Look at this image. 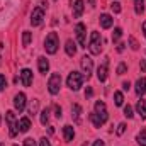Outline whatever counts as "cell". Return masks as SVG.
Listing matches in <instances>:
<instances>
[{
	"mask_svg": "<svg viewBox=\"0 0 146 146\" xmlns=\"http://www.w3.org/2000/svg\"><path fill=\"white\" fill-rule=\"evenodd\" d=\"M88 49H90L92 54H100V51H102V36H100V33L94 31V33L90 34Z\"/></svg>",
	"mask_w": 146,
	"mask_h": 146,
	"instance_id": "obj_1",
	"label": "cell"
},
{
	"mask_svg": "<svg viewBox=\"0 0 146 146\" xmlns=\"http://www.w3.org/2000/svg\"><path fill=\"white\" fill-rule=\"evenodd\" d=\"M58 46H60L58 34H56V33H49V34L46 36V41H44V49H46V53L54 54V53L58 51Z\"/></svg>",
	"mask_w": 146,
	"mask_h": 146,
	"instance_id": "obj_2",
	"label": "cell"
},
{
	"mask_svg": "<svg viewBox=\"0 0 146 146\" xmlns=\"http://www.w3.org/2000/svg\"><path fill=\"white\" fill-rule=\"evenodd\" d=\"M83 80H85V75H82V73L78 72H72L68 75V78H66V85L72 88V90H80V87L83 85Z\"/></svg>",
	"mask_w": 146,
	"mask_h": 146,
	"instance_id": "obj_3",
	"label": "cell"
},
{
	"mask_svg": "<svg viewBox=\"0 0 146 146\" xmlns=\"http://www.w3.org/2000/svg\"><path fill=\"white\" fill-rule=\"evenodd\" d=\"M60 88H61V75L60 73H53L49 76V82H48V90H49V94L56 95L60 92Z\"/></svg>",
	"mask_w": 146,
	"mask_h": 146,
	"instance_id": "obj_4",
	"label": "cell"
},
{
	"mask_svg": "<svg viewBox=\"0 0 146 146\" xmlns=\"http://www.w3.org/2000/svg\"><path fill=\"white\" fill-rule=\"evenodd\" d=\"M5 119H7V124H9V134H10V138L17 136L19 129H17V122H15V114L12 110H9L5 114Z\"/></svg>",
	"mask_w": 146,
	"mask_h": 146,
	"instance_id": "obj_5",
	"label": "cell"
},
{
	"mask_svg": "<svg viewBox=\"0 0 146 146\" xmlns=\"http://www.w3.org/2000/svg\"><path fill=\"white\" fill-rule=\"evenodd\" d=\"M42 19H44V9L39 5L36 9H33V14H31V24L33 27H37L42 24Z\"/></svg>",
	"mask_w": 146,
	"mask_h": 146,
	"instance_id": "obj_6",
	"label": "cell"
},
{
	"mask_svg": "<svg viewBox=\"0 0 146 146\" xmlns=\"http://www.w3.org/2000/svg\"><path fill=\"white\" fill-rule=\"evenodd\" d=\"M85 31H87V27H85V24H83V22H78V24L75 26L76 39H78V44H80L82 48H87V37H85Z\"/></svg>",
	"mask_w": 146,
	"mask_h": 146,
	"instance_id": "obj_7",
	"label": "cell"
},
{
	"mask_svg": "<svg viewBox=\"0 0 146 146\" xmlns=\"http://www.w3.org/2000/svg\"><path fill=\"white\" fill-rule=\"evenodd\" d=\"M80 65H82V70H83V75L85 78H90L92 76V72H94V61L90 56H83L80 60Z\"/></svg>",
	"mask_w": 146,
	"mask_h": 146,
	"instance_id": "obj_8",
	"label": "cell"
},
{
	"mask_svg": "<svg viewBox=\"0 0 146 146\" xmlns=\"http://www.w3.org/2000/svg\"><path fill=\"white\" fill-rule=\"evenodd\" d=\"M104 122H107V119H109V114H107V107H106V104L102 102V100H97L95 102V110H94Z\"/></svg>",
	"mask_w": 146,
	"mask_h": 146,
	"instance_id": "obj_9",
	"label": "cell"
},
{
	"mask_svg": "<svg viewBox=\"0 0 146 146\" xmlns=\"http://www.w3.org/2000/svg\"><path fill=\"white\" fill-rule=\"evenodd\" d=\"M107 73H109V60H106L97 68V78H99V82H106L107 80Z\"/></svg>",
	"mask_w": 146,
	"mask_h": 146,
	"instance_id": "obj_10",
	"label": "cell"
},
{
	"mask_svg": "<svg viewBox=\"0 0 146 146\" xmlns=\"http://www.w3.org/2000/svg\"><path fill=\"white\" fill-rule=\"evenodd\" d=\"M14 107L19 110V112H22V110L26 109V95H24L22 92L14 97Z\"/></svg>",
	"mask_w": 146,
	"mask_h": 146,
	"instance_id": "obj_11",
	"label": "cell"
},
{
	"mask_svg": "<svg viewBox=\"0 0 146 146\" xmlns=\"http://www.w3.org/2000/svg\"><path fill=\"white\" fill-rule=\"evenodd\" d=\"M21 80H22L24 87H31V83H33V72L29 68H24L21 72Z\"/></svg>",
	"mask_w": 146,
	"mask_h": 146,
	"instance_id": "obj_12",
	"label": "cell"
},
{
	"mask_svg": "<svg viewBox=\"0 0 146 146\" xmlns=\"http://www.w3.org/2000/svg\"><path fill=\"white\" fill-rule=\"evenodd\" d=\"M83 10H85V3H83V0H76L75 5H73V17H75V19H80L82 14H83Z\"/></svg>",
	"mask_w": 146,
	"mask_h": 146,
	"instance_id": "obj_13",
	"label": "cell"
},
{
	"mask_svg": "<svg viewBox=\"0 0 146 146\" xmlns=\"http://www.w3.org/2000/svg\"><path fill=\"white\" fill-rule=\"evenodd\" d=\"M17 129H19L21 133H27V131L31 129V119H29V117H22V119L17 122Z\"/></svg>",
	"mask_w": 146,
	"mask_h": 146,
	"instance_id": "obj_14",
	"label": "cell"
},
{
	"mask_svg": "<svg viewBox=\"0 0 146 146\" xmlns=\"http://www.w3.org/2000/svg\"><path fill=\"white\" fill-rule=\"evenodd\" d=\"M37 66H39V72L42 73V75H46L48 70H49V61H48L44 56H39V58H37Z\"/></svg>",
	"mask_w": 146,
	"mask_h": 146,
	"instance_id": "obj_15",
	"label": "cell"
},
{
	"mask_svg": "<svg viewBox=\"0 0 146 146\" xmlns=\"http://www.w3.org/2000/svg\"><path fill=\"white\" fill-rule=\"evenodd\" d=\"M136 94H138L139 97L146 94V78L145 76H141V78L136 82Z\"/></svg>",
	"mask_w": 146,
	"mask_h": 146,
	"instance_id": "obj_16",
	"label": "cell"
},
{
	"mask_svg": "<svg viewBox=\"0 0 146 146\" xmlns=\"http://www.w3.org/2000/svg\"><path fill=\"white\" fill-rule=\"evenodd\" d=\"M112 22H114V21H112V17H110L109 14H102V15H100V26H102L104 29H110V27H112Z\"/></svg>",
	"mask_w": 146,
	"mask_h": 146,
	"instance_id": "obj_17",
	"label": "cell"
},
{
	"mask_svg": "<svg viewBox=\"0 0 146 146\" xmlns=\"http://www.w3.org/2000/svg\"><path fill=\"white\" fill-rule=\"evenodd\" d=\"M63 136H65L66 141H73V138H75V129H73V126H65V127H63Z\"/></svg>",
	"mask_w": 146,
	"mask_h": 146,
	"instance_id": "obj_18",
	"label": "cell"
},
{
	"mask_svg": "<svg viewBox=\"0 0 146 146\" xmlns=\"http://www.w3.org/2000/svg\"><path fill=\"white\" fill-rule=\"evenodd\" d=\"M65 49H66V54H68V56H75V53H76V44L73 42L72 39H68L66 44H65Z\"/></svg>",
	"mask_w": 146,
	"mask_h": 146,
	"instance_id": "obj_19",
	"label": "cell"
},
{
	"mask_svg": "<svg viewBox=\"0 0 146 146\" xmlns=\"http://www.w3.org/2000/svg\"><path fill=\"white\" fill-rule=\"evenodd\" d=\"M136 109H138V114H139L143 119H146V99H145V100H139V102H138Z\"/></svg>",
	"mask_w": 146,
	"mask_h": 146,
	"instance_id": "obj_20",
	"label": "cell"
},
{
	"mask_svg": "<svg viewBox=\"0 0 146 146\" xmlns=\"http://www.w3.org/2000/svg\"><path fill=\"white\" fill-rule=\"evenodd\" d=\"M90 121H92V124H94L95 127H100V126H104V124H106V122H104L97 114H95V112H92V114H90Z\"/></svg>",
	"mask_w": 146,
	"mask_h": 146,
	"instance_id": "obj_21",
	"label": "cell"
},
{
	"mask_svg": "<svg viewBox=\"0 0 146 146\" xmlns=\"http://www.w3.org/2000/svg\"><path fill=\"white\" fill-rule=\"evenodd\" d=\"M134 12L141 15L145 12V0H134Z\"/></svg>",
	"mask_w": 146,
	"mask_h": 146,
	"instance_id": "obj_22",
	"label": "cell"
},
{
	"mask_svg": "<svg viewBox=\"0 0 146 146\" xmlns=\"http://www.w3.org/2000/svg\"><path fill=\"white\" fill-rule=\"evenodd\" d=\"M80 114H82V107L78 104H73L72 107V115L75 117V122H80Z\"/></svg>",
	"mask_w": 146,
	"mask_h": 146,
	"instance_id": "obj_23",
	"label": "cell"
},
{
	"mask_svg": "<svg viewBox=\"0 0 146 146\" xmlns=\"http://www.w3.org/2000/svg\"><path fill=\"white\" fill-rule=\"evenodd\" d=\"M48 121H49V109H42L41 110V124L46 126Z\"/></svg>",
	"mask_w": 146,
	"mask_h": 146,
	"instance_id": "obj_24",
	"label": "cell"
},
{
	"mask_svg": "<svg viewBox=\"0 0 146 146\" xmlns=\"http://www.w3.org/2000/svg\"><path fill=\"white\" fill-rule=\"evenodd\" d=\"M114 102H115V106H122V104H124V95H122V92H114Z\"/></svg>",
	"mask_w": 146,
	"mask_h": 146,
	"instance_id": "obj_25",
	"label": "cell"
},
{
	"mask_svg": "<svg viewBox=\"0 0 146 146\" xmlns=\"http://www.w3.org/2000/svg\"><path fill=\"white\" fill-rule=\"evenodd\" d=\"M31 39H33V34H31L29 31H24V33H22V44H24V46H29V44H31Z\"/></svg>",
	"mask_w": 146,
	"mask_h": 146,
	"instance_id": "obj_26",
	"label": "cell"
},
{
	"mask_svg": "<svg viewBox=\"0 0 146 146\" xmlns=\"http://www.w3.org/2000/svg\"><path fill=\"white\" fill-rule=\"evenodd\" d=\"M121 36H122V29H121V27H115V29H114V33H112V41H114V42H117V41L121 39Z\"/></svg>",
	"mask_w": 146,
	"mask_h": 146,
	"instance_id": "obj_27",
	"label": "cell"
},
{
	"mask_svg": "<svg viewBox=\"0 0 146 146\" xmlns=\"http://www.w3.org/2000/svg\"><path fill=\"white\" fill-rule=\"evenodd\" d=\"M138 145L146 146V131H141V133L138 134Z\"/></svg>",
	"mask_w": 146,
	"mask_h": 146,
	"instance_id": "obj_28",
	"label": "cell"
},
{
	"mask_svg": "<svg viewBox=\"0 0 146 146\" xmlns=\"http://www.w3.org/2000/svg\"><path fill=\"white\" fill-rule=\"evenodd\" d=\"M110 9H112V12H114V14H119V12L122 10L119 2H112V3H110Z\"/></svg>",
	"mask_w": 146,
	"mask_h": 146,
	"instance_id": "obj_29",
	"label": "cell"
},
{
	"mask_svg": "<svg viewBox=\"0 0 146 146\" xmlns=\"http://www.w3.org/2000/svg\"><path fill=\"white\" fill-rule=\"evenodd\" d=\"M124 115L129 117V119L134 117V114H133V107H131V106H126V107H124Z\"/></svg>",
	"mask_w": 146,
	"mask_h": 146,
	"instance_id": "obj_30",
	"label": "cell"
},
{
	"mask_svg": "<svg viewBox=\"0 0 146 146\" xmlns=\"http://www.w3.org/2000/svg\"><path fill=\"white\" fill-rule=\"evenodd\" d=\"M129 44H131V49H134V51H136V49L139 48V44H138V41H136V39H134L133 36H129Z\"/></svg>",
	"mask_w": 146,
	"mask_h": 146,
	"instance_id": "obj_31",
	"label": "cell"
},
{
	"mask_svg": "<svg viewBox=\"0 0 146 146\" xmlns=\"http://www.w3.org/2000/svg\"><path fill=\"white\" fill-rule=\"evenodd\" d=\"M5 87H7V78H5V75H0V92L5 90Z\"/></svg>",
	"mask_w": 146,
	"mask_h": 146,
	"instance_id": "obj_32",
	"label": "cell"
},
{
	"mask_svg": "<svg viewBox=\"0 0 146 146\" xmlns=\"http://www.w3.org/2000/svg\"><path fill=\"white\" fill-rule=\"evenodd\" d=\"M126 72H127V66H126L124 63H121V65L117 66V75H124Z\"/></svg>",
	"mask_w": 146,
	"mask_h": 146,
	"instance_id": "obj_33",
	"label": "cell"
},
{
	"mask_svg": "<svg viewBox=\"0 0 146 146\" xmlns=\"http://www.w3.org/2000/svg\"><path fill=\"white\" fill-rule=\"evenodd\" d=\"M124 131H126V124L121 122V124L117 126V131H115V133H117V136H121V134H124Z\"/></svg>",
	"mask_w": 146,
	"mask_h": 146,
	"instance_id": "obj_34",
	"label": "cell"
},
{
	"mask_svg": "<svg viewBox=\"0 0 146 146\" xmlns=\"http://www.w3.org/2000/svg\"><path fill=\"white\" fill-rule=\"evenodd\" d=\"M24 146H36V141L33 138H26L24 139Z\"/></svg>",
	"mask_w": 146,
	"mask_h": 146,
	"instance_id": "obj_35",
	"label": "cell"
},
{
	"mask_svg": "<svg viewBox=\"0 0 146 146\" xmlns=\"http://www.w3.org/2000/svg\"><path fill=\"white\" fill-rule=\"evenodd\" d=\"M36 110H37V100H34V104L31 106V110H29V112H31V114L34 115V114H36Z\"/></svg>",
	"mask_w": 146,
	"mask_h": 146,
	"instance_id": "obj_36",
	"label": "cell"
},
{
	"mask_svg": "<svg viewBox=\"0 0 146 146\" xmlns=\"http://www.w3.org/2000/svg\"><path fill=\"white\" fill-rule=\"evenodd\" d=\"M54 112H56V117H58V119L63 115V114H61V107H60V106H54Z\"/></svg>",
	"mask_w": 146,
	"mask_h": 146,
	"instance_id": "obj_37",
	"label": "cell"
},
{
	"mask_svg": "<svg viewBox=\"0 0 146 146\" xmlns=\"http://www.w3.org/2000/svg\"><path fill=\"white\" fill-rule=\"evenodd\" d=\"M39 146H51V143H49V141H48L46 138H42V139L39 141Z\"/></svg>",
	"mask_w": 146,
	"mask_h": 146,
	"instance_id": "obj_38",
	"label": "cell"
},
{
	"mask_svg": "<svg viewBox=\"0 0 146 146\" xmlns=\"http://www.w3.org/2000/svg\"><path fill=\"white\" fill-rule=\"evenodd\" d=\"M92 95H94V90H92V88L88 87V88H87V92H85V97H88V99H90Z\"/></svg>",
	"mask_w": 146,
	"mask_h": 146,
	"instance_id": "obj_39",
	"label": "cell"
},
{
	"mask_svg": "<svg viewBox=\"0 0 146 146\" xmlns=\"http://www.w3.org/2000/svg\"><path fill=\"white\" fill-rule=\"evenodd\" d=\"M139 68H141L143 72H146V61H145V60H141V63H139Z\"/></svg>",
	"mask_w": 146,
	"mask_h": 146,
	"instance_id": "obj_40",
	"label": "cell"
},
{
	"mask_svg": "<svg viewBox=\"0 0 146 146\" xmlns=\"http://www.w3.org/2000/svg\"><path fill=\"white\" fill-rule=\"evenodd\" d=\"M129 87H131L129 82H124V83H122V88H124V90H129Z\"/></svg>",
	"mask_w": 146,
	"mask_h": 146,
	"instance_id": "obj_41",
	"label": "cell"
},
{
	"mask_svg": "<svg viewBox=\"0 0 146 146\" xmlns=\"http://www.w3.org/2000/svg\"><path fill=\"white\" fill-rule=\"evenodd\" d=\"M94 146H106V145H104V141H102V139H97V141L94 143Z\"/></svg>",
	"mask_w": 146,
	"mask_h": 146,
	"instance_id": "obj_42",
	"label": "cell"
},
{
	"mask_svg": "<svg viewBox=\"0 0 146 146\" xmlns=\"http://www.w3.org/2000/svg\"><path fill=\"white\" fill-rule=\"evenodd\" d=\"M124 46H126V44H122V42H121V44L117 46V51H119V53H122V51H124Z\"/></svg>",
	"mask_w": 146,
	"mask_h": 146,
	"instance_id": "obj_43",
	"label": "cell"
},
{
	"mask_svg": "<svg viewBox=\"0 0 146 146\" xmlns=\"http://www.w3.org/2000/svg\"><path fill=\"white\" fill-rule=\"evenodd\" d=\"M41 7H42V9H48V2H46V0H42V2H41Z\"/></svg>",
	"mask_w": 146,
	"mask_h": 146,
	"instance_id": "obj_44",
	"label": "cell"
},
{
	"mask_svg": "<svg viewBox=\"0 0 146 146\" xmlns=\"http://www.w3.org/2000/svg\"><path fill=\"white\" fill-rule=\"evenodd\" d=\"M143 33H145V37H146V22L143 24Z\"/></svg>",
	"mask_w": 146,
	"mask_h": 146,
	"instance_id": "obj_45",
	"label": "cell"
},
{
	"mask_svg": "<svg viewBox=\"0 0 146 146\" xmlns=\"http://www.w3.org/2000/svg\"><path fill=\"white\" fill-rule=\"evenodd\" d=\"M88 2H90V5H92V7H95V0H88Z\"/></svg>",
	"mask_w": 146,
	"mask_h": 146,
	"instance_id": "obj_46",
	"label": "cell"
},
{
	"mask_svg": "<svg viewBox=\"0 0 146 146\" xmlns=\"http://www.w3.org/2000/svg\"><path fill=\"white\" fill-rule=\"evenodd\" d=\"M82 146H87V145H82Z\"/></svg>",
	"mask_w": 146,
	"mask_h": 146,
	"instance_id": "obj_47",
	"label": "cell"
},
{
	"mask_svg": "<svg viewBox=\"0 0 146 146\" xmlns=\"http://www.w3.org/2000/svg\"><path fill=\"white\" fill-rule=\"evenodd\" d=\"M14 146H17V145H14Z\"/></svg>",
	"mask_w": 146,
	"mask_h": 146,
	"instance_id": "obj_48",
	"label": "cell"
},
{
	"mask_svg": "<svg viewBox=\"0 0 146 146\" xmlns=\"http://www.w3.org/2000/svg\"><path fill=\"white\" fill-rule=\"evenodd\" d=\"M0 121H2V119H0Z\"/></svg>",
	"mask_w": 146,
	"mask_h": 146,
	"instance_id": "obj_49",
	"label": "cell"
},
{
	"mask_svg": "<svg viewBox=\"0 0 146 146\" xmlns=\"http://www.w3.org/2000/svg\"><path fill=\"white\" fill-rule=\"evenodd\" d=\"M0 60H2V58H0Z\"/></svg>",
	"mask_w": 146,
	"mask_h": 146,
	"instance_id": "obj_50",
	"label": "cell"
}]
</instances>
